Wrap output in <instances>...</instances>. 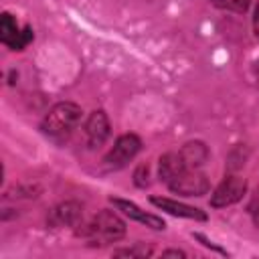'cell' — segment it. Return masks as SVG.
<instances>
[{
	"label": "cell",
	"instance_id": "9",
	"mask_svg": "<svg viewBox=\"0 0 259 259\" xmlns=\"http://www.w3.org/2000/svg\"><path fill=\"white\" fill-rule=\"evenodd\" d=\"M150 202L154 206H158L160 210H166L174 217H182V219H192V221H206V212L196 208V206H190V204H184V202H178L174 198H166V196H152Z\"/></svg>",
	"mask_w": 259,
	"mask_h": 259
},
{
	"label": "cell",
	"instance_id": "4",
	"mask_svg": "<svg viewBox=\"0 0 259 259\" xmlns=\"http://www.w3.org/2000/svg\"><path fill=\"white\" fill-rule=\"evenodd\" d=\"M140 150H142V140L136 134H123L115 140L113 148L103 158V164L107 170H119L127 162H132Z\"/></svg>",
	"mask_w": 259,
	"mask_h": 259
},
{
	"label": "cell",
	"instance_id": "7",
	"mask_svg": "<svg viewBox=\"0 0 259 259\" xmlns=\"http://www.w3.org/2000/svg\"><path fill=\"white\" fill-rule=\"evenodd\" d=\"M111 134V125H109V119L105 115V111L97 109L93 113H89V117L85 119V125H83V136H85V142L91 150L103 146L107 142Z\"/></svg>",
	"mask_w": 259,
	"mask_h": 259
},
{
	"label": "cell",
	"instance_id": "2",
	"mask_svg": "<svg viewBox=\"0 0 259 259\" xmlns=\"http://www.w3.org/2000/svg\"><path fill=\"white\" fill-rule=\"evenodd\" d=\"M81 107L73 101L55 103L40 121V130L51 138H67L81 121Z\"/></svg>",
	"mask_w": 259,
	"mask_h": 259
},
{
	"label": "cell",
	"instance_id": "11",
	"mask_svg": "<svg viewBox=\"0 0 259 259\" xmlns=\"http://www.w3.org/2000/svg\"><path fill=\"white\" fill-rule=\"evenodd\" d=\"M184 168H188L180 156V152H166L164 156H160L158 162V176L164 184H168L176 174H180Z\"/></svg>",
	"mask_w": 259,
	"mask_h": 259
},
{
	"label": "cell",
	"instance_id": "6",
	"mask_svg": "<svg viewBox=\"0 0 259 259\" xmlns=\"http://www.w3.org/2000/svg\"><path fill=\"white\" fill-rule=\"evenodd\" d=\"M0 38L12 51H22L32 40V28L30 26L20 28L16 18L12 14H8V12H4L0 16Z\"/></svg>",
	"mask_w": 259,
	"mask_h": 259
},
{
	"label": "cell",
	"instance_id": "16",
	"mask_svg": "<svg viewBox=\"0 0 259 259\" xmlns=\"http://www.w3.org/2000/svg\"><path fill=\"white\" fill-rule=\"evenodd\" d=\"M253 32L259 38V4L255 6V12H253Z\"/></svg>",
	"mask_w": 259,
	"mask_h": 259
},
{
	"label": "cell",
	"instance_id": "1",
	"mask_svg": "<svg viewBox=\"0 0 259 259\" xmlns=\"http://www.w3.org/2000/svg\"><path fill=\"white\" fill-rule=\"evenodd\" d=\"M79 235H83L91 245L103 247V245H109V243H117L125 237V223L113 210L103 208L87 225H83Z\"/></svg>",
	"mask_w": 259,
	"mask_h": 259
},
{
	"label": "cell",
	"instance_id": "5",
	"mask_svg": "<svg viewBox=\"0 0 259 259\" xmlns=\"http://www.w3.org/2000/svg\"><path fill=\"white\" fill-rule=\"evenodd\" d=\"M247 192V180L237 176V174H229L221 180V184L212 190L210 194V206L212 208H223V206H231L235 202H239Z\"/></svg>",
	"mask_w": 259,
	"mask_h": 259
},
{
	"label": "cell",
	"instance_id": "8",
	"mask_svg": "<svg viewBox=\"0 0 259 259\" xmlns=\"http://www.w3.org/2000/svg\"><path fill=\"white\" fill-rule=\"evenodd\" d=\"M111 202L117 206V210H121L125 217H130L132 221H136V223H140V225H144V227H150V229H154V231H164V229H166V223H164L160 217L142 210V208H140L136 202H132V200L111 198Z\"/></svg>",
	"mask_w": 259,
	"mask_h": 259
},
{
	"label": "cell",
	"instance_id": "17",
	"mask_svg": "<svg viewBox=\"0 0 259 259\" xmlns=\"http://www.w3.org/2000/svg\"><path fill=\"white\" fill-rule=\"evenodd\" d=\"M162 255H164V257H170V255H174V257H184L186 253H184V251H178V249H168V251H164Z\"/></svg>",
	"mask_w": 259,
	"mask_h": 259
},
{
	"label": "cell",
	"instance_id": "13",
	"mask_svg": "<svg viewBox=\"0 0 259 259\" xmlns=\"http://www.w3.org/2000/svg\"><path fill=\"white\" fill-rule=\"evenodd\" d=\"M210 4L221 8V10H231V12L243 14V12H247L251 0H210Z\"/></svg>",
	"mask_w": 259,
	"mask_h": 259
},
{
	"label": "cell",
	"instance_id": "12",
	"mask_svg": "<svg viewBox=\"0 0 259 259\" xmlns=\"http://www.w3.org/2000/svg\"><path fill=\"white\" fill-rule=\"evenodd\" d=\"M178 152H180V156L188 168H200L208 160V148L204 142H198V140L186 142Z\"/></svg>",
	"mask_w": 259,
	"mask_h": 259
},
{
	"label": "cell",
	"instance_id": "3",
	"mask_svg": "<svg viewBox=\"0 0 259 259\" xmlns=\"http://www.w3.org/2000/svg\"><path fill=\"white\" fill-rule=\"evenodd\" d=\"M166 186L180 196H202L208 192L210 182H208V176L198 168H184Z\"/></svg>",
	"mask_w": 259,
	"mask_h": 259
},
{
	"label": "cell",
	"instance_id": "15",
	"mask_svg": "<svg viewBox=\"0 0 259 259\" xmlns=\"http://www.w3.org/2000/svg\"><path fill=\"white\" fill-rule=\"evenodd\" d=\"M249 214L253 217V223H255V227L259 229V190L251 196V200H249Z\"/></svg>",
	"mask_w": 259,
	"mask_h": 259
},
{
	"label": "cell",
	"instance_id": "10",
	"mask_svg": "<svg viewBox=\"0 0 259 259\" xmlns=\"http://www.w3.org/2000/svg\"><path fill=\"white\" fill-rule=\"evenodd\" d=\"M83 219V208L79 202H61L59 206H55L49 214V225L53 227H77Z\"/></svg>",
	"mask_w": 259,
	"mask_h": 259
},
{
	"label": "cell",
	"instance_id": "14",
	"mask_svg": "<svg viewBox=\"0 0 259 259\" xmlns=\"http://www.w3.org/2000/svg\"><path fill=\"white\" fill-rule=\"evenodd\" d=\"M113 255H117V257H121V255H127V257H146V255H152V249H146V247L117 249V251H113Z\"/></svg>",
	"mask_w": 259,
	"mask_h": 259
}]
</instances>
